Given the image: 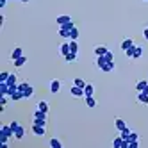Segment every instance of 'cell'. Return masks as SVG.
<instances>
[{"mask_svg":"<svg viewBox=\"0 0 148 148\" xmlns=\"http://www.w3.org/2000/svg\"><path fill=\"white\" fill-rule=\"evenodd\" d=\"M61 88H62V82L59 80V79H54L50 82V93H54V95H57L59 91H61Z\"/></svg>","mask_w":148,"mask_h":148,"instance_id":"1","label":"cell"},{"mask_svg":"<svg viewBox=\"0 0 148 148\" xmlns=\"http://www.w3.org/2000/svg\"><path fill=\"white\" fill-rule=\"evenodd\" d=\"M32 134L38 136V137H43L47 134V127H43V125H32Z\"/></svg>","mask_w":148,"mask_h":148,"instance_id":"2","label":"cell"},{"mask_svg":"<svg viewBox=\"0 0 148 148\" xmlns=\"http://www.w3.org/2000/svg\"><path fill=\"white\" fill-rule=\"evenodd\" d=\"M70 93L73 95V97H79V98H84V97H86V93H84V88H79V86H75V84L71 86Z\"/></svg>","mask_w":148,"mask_h":148,"instance_id":"3","label":"cell"},{"mask_svg":"<svg viewBox=\"0 0 148 148\" xmlns=\"http://www.w3.org/2000/svg\"><path fill=\"white\" fill-rule=\"evenodd\" d=\"M0 134H5V136H9V139H13L14 137V132H13V129H11V125H0Z\"/></svg>","mask_w":148,"mask_h":148,"instance_id":"4","label":"cell"},{"mask_svg":"<svg viewBox=\"0 0 148 148\" xmlns=\"http://www.w3.org/2000/svg\"><path fill=\"white\" fill-rule=\"evenodd\" d=\"M105 64H107V59H105V56H97V59H95V66L102 71V68H103Z\"/></svg>","mask_w":148,"mask_h":148,"instance_id":"5","label":"cell"},{"mask_svg":"<svg viewBox=\"0 0 148 148\" xmlns=\"http://www.w3.org/2000/svg\"><path fill=\"white\" fill-rule=\"evenodd\" d=\"M70 22H73L70 14H61V16H57V25H59V27H61V25H66V23H70Z\"/></svg>","mask_w":148,"mask_h":148,"instance_id":"6","label":"cell"},{"mask_svg":"<svg viewBox=\"0 0 148 148\" xmlns=\"http://www.w3.org/2000/svg\"><path fill=\"white\" fill-rule=\"evenodd\" d=\"M59 52H61V56H62V57H66L70 52H71V50H70V41H68V43H62V45L59 47Z\"/></svg>","mask_w":148,"mask_h":148,"instance_id":"7","label":"cell"},{"mask_svg":"<svg viewBox=\"0 0 148 148\" xmlns=\"http://www.w3.org/2000/svg\"><path fill=\"white\" fill-rule=\"evenodd\" d=\"M132 45H136V43H134V39H132V38H125V39L121 41V50L125 52L127 48H130Z\"/></svg>","mask_w":148,"mask_h":148,"instance_id":"8","label":"cell"},{"mask_svg":"<svg viewBox=\"0 0 148 148\" xmlns=\"http://www.w3.org/2000/svg\"><path fill=\"white\" fill-rule=\"evenodd\" d=\"M23 137H25V129H23L22 125H20L18 129L14 130V139H18V141H20V139H23Z\"/></svg>","mask_w":148,"mask_h":148,"instance_id":"9","label":"cell"},{"mask_svg":"<svg viewBox=\"0 0 148 148\" xmlns=\"http://www.w3.org/2000/svg\"><path fill=\"white\" fill-rule=\"evenodd\" d=\"M57 32H59V36H61L62 39H70V32H71V30H70V29H66V27H59Z\"/></svg>","mask_w":148,"mask_h":148,"instance_id":"10","label":"cell"},{"mask_svg":"<svg viewBox=\"0 0 148 148\" xmlns=\"http://www.w3.org/2000/svg\"><path fill=\"white\" fill-rule=\"evenodd\" d=\"M22 56H23V50L18 47V48H14V50L11 52V61H16V59H20Z\"/></svg>","mask_w":148,"mask_h":148,"instance_id":"11","label":"cell"},{"mask_svg":"<svg viewBox=\"0 0 148 148\" xmlns=\"http://www.w3.org/2000/svg\"><path fill=\"white\" fill-rule=\"evenodd\" d=\"M137 102H139L141 105H148V95L145 91H141L139 95H137Z\"/></svg>","mask_w":148,"mask_h":148,"instance_id":"12","label":"cell"},{"mask_svg":"<svg viewBox=\"0 0 148 148\" xmlns=\"http://www.w3.org/2000/svg\"><path fill=\"white\" fill-rule=\"evenodd\" d=\"M114 127H116V129H118V130L121 132L123 129H127V123H125L121 118H116V120H114Z\"/></svg>","mask_w":148,"mask_h":148,"instance_id":"13","label":"cell"},{"mask_svg":"<svg viewBox=\"0 0 148 148\" xmlns=\"http://www.w3.org/2000/svg\"><path fill=\"white\" fill-rule=\"evenodd\" d=\"M116 70V62L114 61H109L107 64H105L103 68H102V71H105V73H109V71H114Z\"/></svg>","mask_w":148,"mask_h":148,"instance_id":"14","label":"cell"},{"mask_svg":"<svg viewBox=\"0 0 148 148\" xmlns=\"http://www.w3.org/2000/svg\"><path fill=\"white\" fill-rule=\"evenodd\" d=\"M146 86H148V80H137V84H136V89H137V93L145 91V89H146Z\"/></svg>","mask_w":148,"mask_h":148,"instance_id":"15","label":"cell"},{"mask_svg":"<svg viewBox=\"0 0 148 148\" xmlns=\"http://www.w3.org/2000/svg\"><path fill=\"white\" fill-rule=\"evenodd\" d=\"M34 118H39V120H48V112H43L41 109H36V111H34Z\"/></svg>","mask_w":148,"mask_h":148,"instance_id":"16","label":"cell"},{"mask_svg":"<svg viewBox=\"0 0 148 148\" xmlns=\"http://www.w3.org/2000/svg\"><path fill=\"white\" fill-rule=\"evenodd\" d=\"M84 102H86V105L89 109H93V107H97V100H95L93 97H84Z\"/></svg>","mask_w":148,"mask_h":148,"instance_id":"17","label":"cell"},{"mask_svg":"<svg viewBox=\"0 0 148 148\" xmlns=\"http://www.w3.org/2000/svg\"><path fill=\"white\" fill-rule=\"evenodd\" d=\"M84 93H86V97H93V93H95V86L91 82L86 84V88H84Z\"/></svg>","mask_w":148,"mask_h":148,"instance_id":"18","label":"cell"},{"mask_svg":"<svg viewBox=\"0 0 148 148\" xmlns=\"http://www.w3.org/2000/svg\"><path fill=\"white\" fill-rule=\"evenodd\" d=\"M38 109H41L43 112H48V111H50V105H48L47 100H41V102L38 103Z\"/></svg>","mask_w":148,"mask_h":148,"instance_id":"19","label":"cell"},{"mask_svg":"<svg viewBox=\"0 0 148 148\" xmlns=\"http://www.w3.org/2000/svg\"><path fill=\"white\" fill-rule=\"evenodd\" d=\"M107 52H109V50H107V47H102V45H100V47L95 48V56H105Z\"/></svg>","mask_w":148,"mask_h":148,"instance_id":"20","label":"cell"},{"mask_svg":"<svg viewBox=\"0 0 148 148\" xmlns=\"http://www.w3.org/2000/svg\"><path fill=\"white\" fill-rule=\"evenodd\" d=\"M77 59H79V57H77L75 52H70V54L64 57V61H66V62H77Z\"/></svg>","mask_w":148,"mask_h":148,"instance_id":"21","label":"cell"},{"mask_svg":"<svg viewBox=\"0 0 148 148\" xmlns=\"http://www.w3.org/2000/svg\"><path fill=\"white\" fill-rule=\"evenodd\" d=\"M52 148H62V143L57 139V137H52V139H50V143H48Z\"/></svg>","mask_w":148,"mask_h":148,"instance_id":"22","label":"cell"},{"mask_svg":"<svg viewBox=\"0 0 148 148\" xmlns=\"http://www.w3.org/2000/svg\"><path fill=\"white\" fill-rule=\"evenodd\" d=\"M7 84H9V86H14V84H18V77H16V73H9Z\"/></svg>","mask_w":148,"mask_h":148,"instance_id":"23","label":"cell"},{"mask_svg":"<svg viewBox=\"0 0 148 148\" xmlns=\"http://www.w3.org/2000/svg\"><path fill=\"white\" fill-rule=\"evenodd\" d=\"M13 62H14V66H16V68H22L25 62H27V57H25V56H22L20 59H16V61H13Z\"/></svg>","mask_w":148,"mask_h":148,"instance_id":"24","label":"cell"},{"mask_svg":"<svg viewBox=\"0 0 148 148\" xmlns=\"http://www.w3.org/2000/svg\"><path fill=\"white\" fill-rule=\"evenodd\" d=\"M70 39H71V41H77V39H79V29H77V27H73V29H71Z\"/></svg>","mask_w":148,"mask_h":148,"instance_id":"25","label":"cell"},{"mask_svg":"<svg viewBox=\"0 0 148 148\" xmlns=\"http://www.w3.org/2000/svg\"><path fill=\"white\" fill-rule=\"evenodd\" d=\"M112 146H114V148H121V146H123V137H121V136H120V137H114Z\"/></svg>","mask_w":148,"mask_h":148,"instance_id":"26","label":"cell"},{"mask_svg":"<svg viewBox=\"0 0 148 148\" xmlns=\"http://www.w3.org/2000/svg\"><path fill=\"white\" fill-rule=\"evenodd\" d=\"M134 52H136V45H132L130 48H127L125 50V56L129 57V59H134Z\"/></svg>","mask_w":148,"mask_h":148,"instance_id":"27","label":"cell"},{"mask_svg":"<svg viewBox=\"0 0 148 148\" xmlns=\"http://www.w3.org/2000/svg\"><path fill=\"white\" fill-rule=\"evenodd\" d=\"M143 56V47H139V45H136V52H134V59H139Z\"/></svg>","mask_w":148,"mask_h":148,"instance_id":"28","label":"cell"},{"mask_svg":"<svg viewBox=\"0 0 148 148\" xmlns=\"http://www.w3.org/2000/svg\"><path fill=\"white\" fill-rule=\"evenodd\" d=\"M22 98H25V95H23L22 91H16L14 95H11V100H14V102H16V100H22Z\"/></svg>","mask_w":148,"mask_h":148,"instance_id":"29","label":"cell"},{"mask_svg":"<svg viewBox=\"0 0 148 148\" xmlns=\"http://www.w3.org/2000/svg\"><path fill=\"white\" fill-rule=\"evenodd\" d=\"M70 50L75 52V54H79V43H77V41H71L70 39Z\"/></svg>","mask_w":148,"mask_h":148,"instance_id":"30","label":"cell"},{"mask_svg":"<svg viewBox=\"0 0 148 148\" xmlns=\"http://www.w3.org/2000/svg\"><path fill=\"white\" fill-rule=\"evenodd\" d=\"M29 86H30V84H29V82H25V80H23V82H18V91L25 93V89H27Z\"/></svg>","mask_w":148,"mask_h":148,"instance_id":"31","label":"cell"},{"mask_svg":"<svg viewBox=\"0 0 148 148\" xmlns=\"http://www.w3.org/2000/svg\"><path fill=\"white\" fill-rule=\"evenodd\" d=\"M73 84H75V86H79V88H86V80H82V79H73Z\"/></svg>","mask_w":148,"mask_h":148,"instance_id":"32","label":"cell"},{"mask_svg":"<svg viewBox=\"0 0 148 148\" xmlns=\"http://www.w3.org/2000/svg\"><path fill=\"white\" fill-rule=\"evenodd\" d=\"M9 136H5V134H0V145H2V146H7L9 143Z\"/></svg>","mask_w":148,"mask_h":148,"instance_id":"33","label":"cell"},{"mask_svg":"<svg viewBox=\"0 0 148 148\" xmlns=\"http://www.w3.org/2000/svg\"><path fill=\"white\" fill-rule=\"evenodd\" d=\"M25 98H30V97H32V95H34V86H29L27 89H25Z\"/></svg>","mask_w":148,"mask_h":148,"instance_id":"34","label":"cell"},{"mask_svg":"<svg viewBox=\"0 0 148 148\" xmlns=\"http://www.w3.org/2000/svg\"><path fill=\"white\" fill-rule=\"evenodd\" d=\"M130 132H132V130L129 129V127H127V129L121 130V137H123V139H129V137H130Z\"/></svg>","mask_w":148,"mask_h":148,"instance_id":"35","label":"cell"},{"mask_svg":"<svg viewBox=\"0 0 148 148\" xmlns=\"http://www.w3.org/2000/svg\"><path fill=\"white\" fill-rule=\"evenodd\" d=\"M139 146H141L139 139H137V141H130V139H129V148H139Z\"/></svg>","mask_w":148,"mask_h":148,"instance_id":"36","label":"cell"},{"mask_svg":"<svg viewBox=\"0 0 148 148\" xmlns=\"http://www.w3.org/2000/svg\"><path fill=\"white\" fill-rule=\"evenodd\" d=\"M32 125H43V127H47V120H39V118H34Z\"/></svg>","mask_w":148,"mask_h":148,"instance_id":"37","label":"cell"},{"mask_svg":"<svg viewBox=\"0 0 148 148\" xmlns=\"http://www.w3.org/2000/svg\"><path fill=\"white\" fill-rule=\"evenodd\" d=\"M7 79H9V73H7V71H2V73H0V82H7Z\"/></svg>","mask_w":148,"mask_h":148,"instance_id":"38","label":"cell"},{"mask_svg":"<svg viewBox=\"0 0 148 148\" xmlns=\"http://www.w3.org/2000/svg\"><path fill=\"white\" fill-rule=\"evenodd\" d=\"M129 139H130V141H137V139H139V134H137V132H130V137H129Z\"/></svg>","mask_w":148,"mask_h":148,"instance_id":"39","label":"cell"},{"mask_svg":"<svg viewBox=\"0 0 148 148\" xmlns=\"http://www.w3.org/2000/svg\"><path fill=\"white\" fill-rule=\"evenodd\" d=\"M9 125H11V129H13V132H14V130H16V129H18V127L22 125V123H20V121H11Z\"/></svg>","mask_w":148,"mask_h":148,"instance_id":"40","label":"cell"},{"mask_svg":"<svg viewBox=\"0 0 148 148\" xmlns=\"http://www.w3.org/2000/svg\"><path fill=\"white\" fill-rule=\"evenodd\" d=\"M105 59H107V62H109V61H114V56H112V52H107V54H105Z\"/></svg>","mask_w":148,"mask_h":148,"instance_id":"41","label":"cell"},{"mask_svg":"<svg viewBox=\"0 0 148 148\" xmlns=\"http://www.w3.org/2000/svg\"><path fill=\"white\" fill-rule=\"evenodd\" d=\"M4 25H5V16L2 14V16H0V29H2Z\"/></svg>","mask_w":148,"mask_h":148,"instance_id":"42","label":"cell"},{"mask_svg":"<svg viewBox=\"0 0 148 148\" xmlns=\"http://www.w3.org/2000/svg\"><path fill=\"white\" fill-rule=\"evenodd\" d=\"M143 36H145V39H148V27L143 29Z\"/></svg>","mask_w":148,"mask_h":148,"instance_id":"43","label":"cell"},{"mask_svg":"<svg viewBox=\"0 0 148 148\" xmlns=\"http://www.w3.org/2000/svg\"><path fill=\"white\" fill-rule=\"evenodd\" d=\"M5 4H7V0H0V9H4Z\"/></svg>","mask_w":148,"mask_h":148,"instance_id":"44","label":"cell"},{"mask_svg":"<svg viewBox=\"0 0 148 148\" xmlns=\"http://www.w3.org/2000/svg\"><path fill=\"white\" fill-rule=\"evenodd\" d=\"M20 2H22V4H29V2H30V0H20Z\"/></svg>","mask_w":148,"mask_h":148,"instance_id":"45","label":"cell"},{"mask_svg":"<svg viewBox=\"0 0 148 148\" xmlns=\"http://www.w3.org/2000/svg\"><path fill=\"white\" fill-rule=\"evenodd\" d=\"M145 93H146V95H148V86H146V89H145Z\"/></svg>","mask_w":148,"mask_h":148,"instance_id":"46","label":"cell"},{"mask_svg":"<svg viewBox=\"0 0 148 148\" xmlns=\"http://www.w3.org/2000/svg\"><path fill=\"white\" fill-rule=\"evenodd\" d=\"M145 2H148V0H145Z\"/></svg>","mask_w":148,"mask_h":148,"instance_id":"47","label":"cell"}]
</instances>
